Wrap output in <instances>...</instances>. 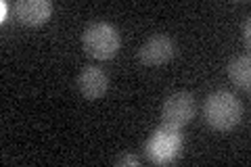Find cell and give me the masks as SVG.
<instances>
[{
	"label": "cell",
	"mask_w": 251,
	"mask_h": 167,
	"mask_svg": "<svg viewBox=\"0 0 251 167\" xmlns=\"http://www.w3.org/2000/svg\"><path fill=\"white\" fill-rule=\"evenodd\" d=\"M195 96L186 90H178L170 94L161 107V119L163 125H170L174 130H180L195 117Z\"/></svg>",
	"instance_id": "obj_3"
},
{
	"label": "cell",
	"mask_w": 251,
	"mask_h": 167,
	"mask_svg": "<svg viewBox=\"0 0 251 167\" xmlns=\"http://www.w3.org/2000/svg\"><path fill=\"white\" fill-rule=\"evenodd\" d=\"M75 84H77V90L82 92L84 98L97 100L100 96H105V92L109 88V77L100 67L86 65V67H82L80 73H77Z\"/></svg>",
	"instance_id": "obj_5"
},
{
	"label": "cell",
	"mask_w": 251,
	"mask_h": 167,
	"mask_svg": "<svg viewBox=\"0 0 251 167\" xmlns=\"http://www.w3.org/2000/svg\"><path fill=\"white\" fill-rule=\"evenodd\" d=\"M138 163H140V159L134 155H124L115 161V165H138Z\"/></svg>",
	"instance_id": "obj_8"
},
{
	"label": "cell",
	"mask_w": 251,
	"mask_h": 167,
	"mask_svg": "<svg viewBox=\"0 0 251 167\" xmlns=\"http://www.w3.org/2000/svg\"><path fill=\"white\" fill-rule=\"evenodd\" d=\"M226 73H228L230 82L239 86L243 90H249L251 86V57L249 54H237L228 61L226 65Z\"/></svg>",
	"instance_id": "obj_7"
},
{
	"label": "cell",
	"mask_w": 251,
	"mask_h": 167,
	"mask_svg": "<svg viewBox=\"0 0 251 167\" xmlns=\"http://www.w3.org/2000/svg\"><path fill=\"white\" fill-rule=\"evenodd\" d=\"M251 19H245V25H243V36H245V40H247V44H249V40H251Z\"/></svg>",
	"instance_id": "obj_9"
},
{
	"label": "cell",
	"mask_w": 251,
	"mask_h": 167,
	"mask_svg": "<svg viewBox=\"0 0 251 167\" xmlns=\"http://www.w3.org/2000/svg\"><path fill=\"white\" fill-rule=\"evenodd\" d=\"M174 54H176L174 40L166 34H155L138 48V61L145 67H157V65H166L168 61H172Z\"/></svg>",
	"instance_id": "obj_4"
},
{
	"label": "cell",
	"mask_w": 251,
	"mask_h": 167,
	"mask_svg": "<svg viewBox=\"0 0 251 167\" xmlns=\"http://www.w3.org/2000/svg\"><path fill=\"white\" fill-rule=\"evenodd\" d=\"M82 46L86 54H90L92 59L107 61L117 54L122 46V36L115 25L109 21H97L90 23L82 34Z\"/></svg>",
	"instance_id": "obj_2"
},
{
	"label": "cell",
	"mask_w": 251,
	"mask_h": 167,
	"mask_svg": "<svg viewBox=\"0 0 251 167\" xmlns=\"http://www.w3.org/2000/svg\"><path fill=\"white\" fill-rule=\"evenodd\" d=\"M243 107L241 100L228 90H216L205 98L203 105V117L211 130L228 132L241 121Z\"/></svg>",
	"instance_id": "obj_1"
},
{
	"label": "cell",
	"mask_w": 251,
	"mask_h": 167,
	"mask_svg": "<svg viewBox=\"0 0 251 167\" xmlns=\"http://www.w3.org/2000/svg\"><path fill=\"white\" fill-rule=\"evenodd\" d=\"M15 15L23 25H44L52 17V2L50 0H19L15 4Z\"/></svg>",
	"instance_id": "obj_6"
}]
</instances>
